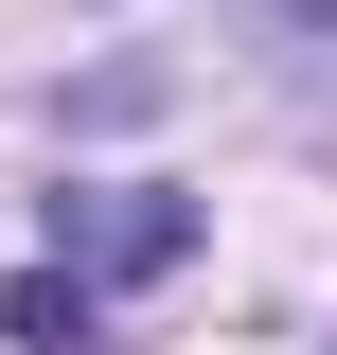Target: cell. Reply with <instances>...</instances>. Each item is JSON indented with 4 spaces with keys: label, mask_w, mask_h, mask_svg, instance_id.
Instances as JSON below:
<instances>
[{
    "label": "cell",
    "mask_w": 337,
    "mask_h": 355,
    "mask_svg": "<svg viewBox=\"0 0 337 355\" xmlns=\"http://www.w3.org/2000/svg\"><path fill=\"white\" fill-rule=\"evenodd\" d=\"M178 249H196L178 196H107V214H89V266H178Z\"/></svg>",
    "instance_id": "1"
},
{
    "label": "cell",
    "mask_w": 337,
    "mask_h": 355,
    "mask_svg": "<svg viewBox=\"0 0 337 355\" xmlns=\"http://www.w3.org/2000/svg\"><path fill=\"white\" fill-rule=\"evenodd\" d=\"M0 320H18V338H36V355H71V338H89V284H18V302H0Z\"/></svg>",
    "instance_id": "2"
}]
</instances>
